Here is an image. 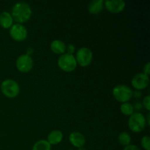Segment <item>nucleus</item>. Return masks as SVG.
Here are the masks:
<instances>
[{
  "instance_id": "nucleus-26",
  "label": "nucleus",
  "mask_w": 150,
  "mask_h": 150,
  "mask_svg": "<svg viewBox=\"0 0 150 150\" xmlns=\"http://www.w3.org/2000/svg\"><path fill=\"white\" fill-rule=\"evenodd\" d=\"M33 53H34V49L32 48V47H29V48H28L27 50H26V54H27L28 56H30L31 57V55H32V54H33Z\"/></svg>"
},
{
  "instance_id": "nucleus-19",
  "label": "nucleus",
  "mask_w": 150,
  "mask_h": 150,
  "mask_svg": "<svg viewBox=\"0 0 150 150\" xmlns=\"http://www.w3.org/2000/svg\"><path fill=\"white\" fill-rule=\"evenodd\" d=\"M142 147L145 150H150V138L148 136H144L141 140Z\"/></svg>"
},
{
  "instance_id": "nucleus-4",
  "label": "nucleus",
  "mask_w": 150,
  "mask_h": 150,
  "mask_svg": "<svg viewBox=\"0 0 150 150\" xmlns=\"http://www.w3.org/2000/svg\"><path fill=\"white\" fill-rule=\"evenodd\" d=\"M57 64L59 68L64 72H73L77 67V62L76 57L73 54L67 53L63 54L59 57Z\"/></svg>"
},
{
  "instance_id": "nucleus-28",
  "label": "nucleus",
  "mask_w": 150,
  "mask_h": 150,
  "mask_svg": "<svg viewBox=\"0 0 150 150\" xmlns=\"http://www.w3.org/2000/svg\"><path fill=\"white\" fill-rule=\"evenodd\" d=\"M78 150H86V149H85V148H83V147H81V148H79V149Z\"/></svg>"
},
{
  "instance_id": "nucleus-29",
  "label": "nucleus",
  "mask_w": 150,
  "mask_h": 150,
  "mask_svg": "<svg viewBox=\"0 0 150 150\" xmlns=\"http://www.w3.org/2000/svg\"><path fill=\"white\" fill-rule=\"evenodd\" d=\"M69 150H73V149H69Z\"/></svg>"
},
{
  "instance_id": "nucleus-7",
  "label": "nucleus",
  "mask_w": 150,
  "mask_h": 150,
  "mask_svg": "<svg viewBox=\"0 0 150 150\" xmlns=\"http://www.w3.org/2000/svg\"><path fill=\"white\" fill-rule=\"evenodd\" d=\"M16 65L18 70L21 73H28L33 67L34 62L32 57L27 54H22L16 59Z\"/></svg>"
},
{
  "instance_id": "nucleus-15",
  "label": "nucleus",
  "mask_w": 150,
  "mask_h": 150,
  "mask_svg": "<svg viewBox=\"0 0 150 150\" xmlns=\"http://www.w3.org/2000/svg\"><path fill=\"white\" fill-rule=\"evenodd\" d=\"M104 7V1L103 0H94L90 1L88 6V10L92 14H98L103 10Z\"/></svg>"
},
{
  "instance_id": "nucleus-5",
  "label": "nucleus",
  "mask_w": 150,
  "mask_h": 150,
  "mask_svg": "<svg viewBox=\"0 0 150 150\" xmlns=\"http://www.w3.org/2000/svg\"><path fill=\"white\" fill-rule=\"evenodd\" d=\"M113 95L119 102L127 103L133 97V90L126 85H117L113 89Z\"/></svg>"
},
{
  "instance_id": "nucleus-22",
  "label": "nucleus",
  "mask_w": 150,
  "mask_h": 150,
  "mask_svg": "<svg viewBox=\"0 0 150 150\" xmlns=\"http://www.w3.org/2000/svg\"><path fill=\"white\" fill-rule=\"evenodd\" d=\"M123 150H140L139 147H138L136 145L134 144H130L127 145V146H125L124 149Z\"/></svg>"
},
{
  "instance_id": "nucleus-11",
  "label": "nucleus",
  "mask_w": 150,
  "mask_h": 150,
  "mask_svg": "<svg viewBox=\"0 0 150 150\" xmlns=\"http://www.w3.org/2000/svg\"><path fill=\"white\" fill-rule=\"evenodd\" d=\"M69 141L73 146L78 149L83 147L86 144V139L84 136L81 133L77 131L70 133L69 136Z\"/></svg>"
},
{
  "instance_id": "nucleus-25",
  "label": "nucleus",
  "mask_w": 150,
  "mask_h": 150,
  "mask_svg": "<svg viewBox=\"0 0 150 150\" xmlns=\"http://www.w3.org/2000/svg\"><path fill=\"white\" fill-rule=\"evenodd\" d=\"M142 107H143V105H142V103L141 102H139V101L136 102V103L134 104V105H133V108H134V109L137 110V111L142 109Z\"/></svg>"
},
{
  "instance_id": "nucleus-1",
  "label": "nucleus",
  "mask_w": 150,
  "mask_h": 150,
  "mask_svg": "<svg viewBox=\"0 0 150 150\" xmlns=\"http://www.w3.org/2000/svg\"><path fill=\"white\" fill-rule=\"evenodd\" d=\"M11 16L15 21L21 24L29 20L32 16V8L27 3L17 2L12 8Z\"/></svg>"
},
{
  "instance_id": "nucleus-6",
  "label": "nucleus",
  "mask_w": 150,
  "mask_h": 150,
  "mask_svg": "<svg viewBox=\"0 0 150 150\" xmlns=\"http://www.w3.org/2000/svg\"><path fill=\"white\" fill-rule=\"evenodd\" d=\"M93 59V54L89 48L82 47L78 50L76 53V59L77 64L81 67H87L91 64Z\"/></svg>"
},
{
  "instance_id": "nucleus-2",
  "label": "nucleus",
  "mask_w": 150,
  "mask_h": 150,
  "mask_svg": "<svg viewBox=\"0 0 150 150\" xmlns=\"http://www.w3.org/2000/svg\"><path fill=\"white\" fill-rule=\"evenodd\" d=\"M128 126L130 130L134 133H140L146 126V117L142 113L134 112L129 117Z\"/></svg>"
},
{
  "instance_id": "nucleus-9",
  "label": "nucleus",
  "mask_w": 150,
  "mask_h": 150,
  "mask_svg": "<svg viewBox=\"0 0 150 150\" xmlns=\"http://www.w3.org/2000/svg\"><path fill=\"white\" fill-rule=\"evenodd\" d=\"M149 83V76L144 73H139L133 76L131 81V84L136 90L141 91L146 89Z\"/></svg>"
},
{
  "instance_id": "nucleus-18",
  "label": "nucleus",
  "mask_w": 150,
  "mask_h": 150,
  "mask_svg": "<svg viewBox=\"0 0 150 150\" xmlns=\"http://www.w3.org/2000/svg\"><path fill=\"white\" fill-rule=\"evenodd\" d=\"M120 111L124 115L130 116L134 113V108H133V105L130 103H124L120 106Z\"/></svg>"
},
{
  "instance_id": "nucleus-10",
  "label": "nucleus",
  "mask_w": 150,
  "mask_h": 150,
  "mask_svg": "<svg viewBox=\"0 0 150 150\" xmlns=\"http://www.w3.org/2000/svg\"><path fill=\"white\" fill-rule=\"evenodd\" d=\"M104 6L112 13H120L125 7V2L123 0H106L104 1Z\"/></svg>"
},
{
  "instance_id": "nucleus-20",
  "label": "nucleus",
  "mask_w": 150,
  "mask_h": 150,
  "mask_svg": "<svg viewBox=\"0 0 150 150\" xmlns=\"http://www.w3.org/2000/svg\"><path fill=\"white\" fill-rule=\"evenodd\" d=\"M142 105L144 107L145 109H146L147 111L150 110V96L147 95V96L145 97L144 98L143 101H142Z\"/></svg>"
},
{
  "instance_id": "nucleus-21",
  "label": "nucleus",
  "mask_w": 150,
  "mask_h": 150,
  "mask_svg": "<svg viewBox=\"0 0 150 150\" xmlns=\"http://www.w3.org/2000/svg\"><path fill=\"white\" fill-rule=\"evenodd\" d=\"M75 50H76V48H75V45H73V44H69L67 46H66V51H67V54H73V55Z\"/></svg>"
},
{
  "instance_id": "nucleus-24",
  "label": "nucleus",
  "mask_w": 150,
  "mask_h": 150,
  "mask_svg": "<svg viewBox=\"0 0 150 150\" xmlns=\"http://www.w3.org/2000/svg\"><path fill=\"white\" fill-rule=\"evenodd\" d=\"M149 64H150V63L147 62L146 64H145L144 67V73L146 75H147V76H149V74L150 73Z\"/></svg>"
},
{
  "instance_id": "nucleus-16",
  "label": "nucleus",
  "mask_w": 150,
  "mask_h": 150,
  "mask_svg": "<svg viewBox=\"0 0 150 150\" xmlns=\"http://www.w3.org/2000/svg\"><path fill=\"white\" fill-rule=\"evenodd\" d=\"M32 150H51V145L46 140L41 139L34 144Z\"/></svg>"
},
{
  "instance_id": "nucleus-13",
  "label": "nucleus",
  "mask_w": 150,
  "mask_h": 150,
  "mask_svg": "<svg viewBox=\"0 0 150 150\" xmlns=\"http://www.w3.org/2000/svg\"><path fill=\"white\" fill-rule=\"evenodd\" d=\"M51 49L54 54L62 55L66 51V45L62 40H54L51 43Z\"/></svg>"
},
{
  "instance_id": "nucleus-27",
  "label": "nucleus",
  "mask_w": 150,
  "mask_h": 150,
  "mask_svg": "<svg viewBox=\"0 0 150 150\" xmlns=\"http://www.w3.org/2000/svg\"><path fill=\"white\" fill-rule=\"evenodd\" d=\"M147 120H146V124L148 125H150V121H149V114H147Z\"/></svg>"
},
{
  "instance_id": "nucleus-12",
  "label": "nucleus",
  "mask_w": 150,
  "mask_h": 150,
  "mask_svg": "<svg viewBox=\"0 0 150 150\" xmlns=\"http://www.w3.org/2000/svg\"><path fill=\"white\" fill-rule=\"evenodd\" d=\"M63 133L59 130H55L51 131L47 137V142L51 145H57L62 141Z\"/></svg>"
},
{
  "instance_id": "nucleus-14",
  "label": "nucleus",
  "mask_w": 150,
  "mask_h": 150,
  "mask_svg": "<svg viewBox=\"0 0 150 150\" xmlns=\"http://www.w3.org/2000/svg\"><path fill=\"white\" fill-rule=\"evenodd\" d=\"M13 19L11 14L7 11H4L0 14V25L4 29H9L13 26Z\"/></svg>"
},
{
  "instance_id": "nucleus-23",
  "label": "nucleus",
  "mask_w": 150,
  "mask_h": 150,
  "mask_svg": "<svg viewBox=\"0 0 150 150\" xmlns=\"http://www.w3.org/2000/svg\"><path fill=\"white\" fill-rule=\"evenodd\" d=\"M133 96L136 99H140L142 96V92L139 90H135L134 92H133Z\"/></svg>"
},
{
  "instance_id": "nucleus-3",
  "label": "nucleus",
  "mask_w": 150,
  "mask_h": 150,
  "mask_svg": "<svg viewBox=\"0 0 150 150\" xmlns=\"http://www.w3.org/2000/svg\"><path fill=\"white\" fill-rule=\"evenodd\" d=\"M1 91L4 96L9 98H13L18 95L20 86L15 80L6 79L1 82Z\"/></svg>"
},
{
  "instance_id": "nucleus-8",
  "label": "nucleus",
  "mask_w": 150,
  "mask_h": 150,
  "mask_svg": "<svg viewBox=\"0 0 150 150\" xmlns=\"http://www.w3.org/2000/svg\"><path fill=\"white\" fill-rule=\"evenodd\" d=\"M10 35L16 41H23L27 37V29L21 23H16L10 27Z\"/></svg>"
},
{
  "instance_id": "nucleus-17",
  "label": "nucleus",
  "mask_w": 150,
  "mask_h": 150,
  "mask_svg": "<svg viewBox=\"0 0 150 150\" xmlns=\"http://www.w3.org/2000/svg\"><path fill=\"white\" fill-rule=\"evenodd\" d=\"M118 141L120 144L126 146L127 145L130 144V142H131V136L127 132H122V133H120V135H119Z\"/></svg>"
}]
</instances>
